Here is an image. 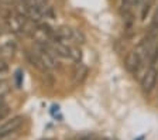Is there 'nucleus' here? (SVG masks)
<instances>
[{
  "mask_svg": "<svg viewBox=\"0 0 158 140\" xmlns=\"http://www.w3.org/2000/svg\"><path fill=\"white\" fill-rule=\"evenodd\" d=\"M27 23H28V19L20 14L19 11L9 13L6 16V26L11 33H24L27 30Z\"/></svg>",
  "mask_w": 158,
  "mask_h": 140,
  "instance_id": "obj_2",
  "label": "nucleus"
},
{
  "mask_svg": "<svg viewBox=\"0 0 158 140\" xmlns=\"http://www.w3.org/2000/svg\"><path fill=\"white\" fill-rule=\"evenodd\" d=\"M144 62L145 61L140 57V54H138L135 50H133L131 53H128V55L126 57V68H127L131 74H137Z\"/></svg>",
  "mask_w": 158,
  "mask_h": 140,
  "instance_id": "obj_5",
  "label": "nucleus"
},
{
  "mask_svg": "<svg viewBox=\"0 0 158 140\" xmlns=\"http://www.w3.org/2000/svg\"><path fill=\"white\" fill-rule=\"evenodd\" d=\"M7 70H9V67H7V64L4 62L3 60H0V74L7 72Z\"/></svg>",
  "mask_w": 158,
  "mask_h": 140,
  "instance_id": "obj_12",
  "label": "nucleus"
},
{
  "mask_svg": "<svg viewBox=\"0 0 158 140\" xmlns=\"http://www.w3.org/2000/svg\"><path fill=\"white\" fill-rule=\"evenodd\" d=\"M158 79V71L155 70V67H150L147 71L144 72L141 78V88L145 93H150L152 89H154L155 83H157Z\"/></svg>",
  "mask_w": 158,
  "mask_h": 140,
  "instance_id": "obj_3",
  "label": "nucleus"
},
{
  "mask_svg": "<svg viewBox=\"0 0 158 140\" xmlns=\"http://www.w3.org/2000/svg\"><path fill=\"white\" fill-rule=\"evenodd\" d=\"M26 55H27V60H28V62L31 64L33 67L38 68L40 71H47V68L44 67V64H43V61H41V58L38 57V54H37L34 50L27 51Z\"/></svg>",
  "mask_w": 158,
  "mask_h": 140,
  "instance_id": "obj_7",
  "label": "nucleus"
},
{
  "mask_svg": "<svg viewBox=\"0 0 158 140\" xmlns=\"http://www.w3.org/2000/svg\"><path fill=\"white\" fill-rule=\"evenodd\" d=\"M158 61V43H155L154 48H152L151 54H150V57H148V64H150V67H155V62Z\"/></svg>",
  "mask_w": 158,
  "mask_h": 140,
  "instance_id": "obj_9",
  "label": "nucleus"
},
{
  "mask_svg": "<svg viewBox=\"0 0 158 140\" xmlns=\"http://www.w3.org/2000/svg\"><path fill=\"white\" fill-rule=\"evenodd\" d=\"M41 140H51V139H41Z\"/></svg>",
  "mask_w": 158,
  "mask_h": 140,
  "instance_id": "obj_16",
  "label": "nucleus"
},
{
  "mask_svg": "<svg viewBox=\"0 0 158 140\" xmlns=\"http://www.w3.org/2000/svg\"><path fill=\"white\" fill-rule=\"evenodd\" d=\"M152 4V0H148V3L144 4V7H143V11H141V20H145V17H147L148 11H150V7H151Z\"/></svg>",
  "mask_w": 158,
  "mask_h": 140,
  "instance_id": "obj_11",
  "label": "nucleus"
},
{
  "mask_svg": "<svg viewBox=\"0 0 158 140\" xmlns=\"http://www.w3.org/2000/svg\"><path fill=\"white\" fill-rule=\"evenodd\" d=\"M148 34L155 37V38L158 37V10L155 11L154 16H152L151 24H150V28H148Z\"/></svg>",
  "mask_w": 158,
  "mask_h": 140,
  "instance_id": "obj_8",
  "label": "nucleus"
},
{
  "mask_svg": "<svg viewBox=\"0 0 158 140\" xmlns=\"http://www.w3.org/2000/svg\"><path fill=\"white\" fill-rule=\"evenodd\" d=\"M17 139H19V132H13V133H7L0 136V140H17Z\"/></svg>",
  "mask_w": 158,
  "mask_h": 140,
  "instance_id": "obj_10",
  "label": "nucleus"
},
{
  "mask_svg": "<svg viewBox=\"0 0 158 140\" xmlns=\"http://www.w3.org/2000/svg\"><path fill=\"white\" fill-rule=\"evenodd\" d=\"M24 123V117L21 115L10 117L9 120H6L4 123L0 125V136L2 134H7V133H13L21 127V125Z\"/></svg>",
  "mask_w": 158,
  "mask_h": 140,
  "instance_id": "obj_4",
  "label": "nucleus"
},
{
  "mask_svg": "<svg viewBox=\"0 0 158 140\" xmlns=\"http://www.w3.org/2000/svg\"><path fill=\"white\" fill-rule=\"evenodd\" d=\"M34 51L38 54V57L41 58L44 67L47 70H55L58 67V58H56L55 53L52 51V48L47 43H37V45L34 47Z\"/></svg>",
  "mask_w": 158,
  "mask_h": 140,
  "instance_id": "obj_1",
  "label": "nucleus"
},
{
  "mask_svg": "<svg viewBox=\"0 0 158 140\" xmlns=\"http://www.w3.org/2000/svg\"><path fill=\"white\" fill-rule=\"evenodd\" d=\"M88 74H89V70H88V67H86L85 64H82L81 61H79V62H76L75 68H73V72H72L73 83H75V85H79V83H82L83 81L86 79Z\"/></svg>",
  "mask_w": 158,
  "mask_h": 140,
  "instance_id": "obj_6",
  "label": "nucleus"
},
{
  "mask_svg": "<svg viewBox=\"0 0 158 140\" xmlns=\"http://www.w3.org/2000/svg\"><path fill=\"white\" fill-rule=\"evenodd\" d=\"M3 33H4V31H3V27H2V26H0V37H2V36H3Z\"/></svg>",
  "mask_w": 158,
  "mask_h": 140,
  "instance_id": "obj_15",
  "label": "nucleus"
},
{
  "mask_svg": "<svg viewBox=\"0 0 158 140\" xmlns=\"http://www.w3.org/2000/svg\"><path fill=\"white\" fill-rule=\"evenodd\" d=\"M123 2V6H126L128 9V6H131V4H134L137 0H122Z\"/></svg>",
  "mask_w": 158,
  "mask_h": 140,
  "instance_id": "obj_13",
  "label": "nucleus"
},
{
  "mask_svg": "<svg viewBox=\"0 0 158 140\" xmlns=\"http://www.w3.org/2000/svg\"><path fill=\"white\" fill-rule=\"evenodd\" d=\"M16 81H17V87H20L21 85V71L16 72Z\"/></svg>",
  "mask_w": 158,
  "mask_h": 140,
  "instance_id": "obj_14",
  "label": "nucleus"
}]
</instances>
